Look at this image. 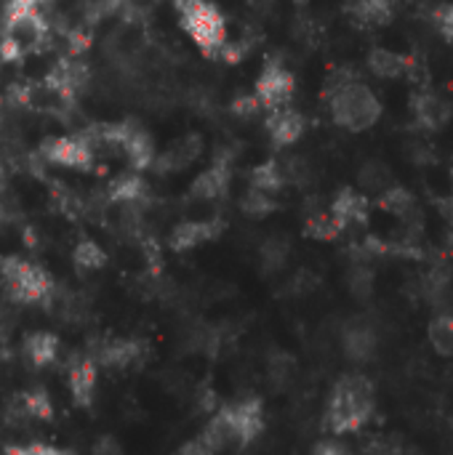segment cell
Returning <instances> with one entry per match:
<instances>
[{
	"label": "cell",
	"instance_id": "6da1fadb",
	"mask_svg": "<svg viewBox=\"0 0 453 455\" xmlns=\"http://www.w3.org/2000/svg\"><path fill=\"white\" fill-rule=\"evenodd\" d=\"M326 101L331 107L334 123L347 131H368L382 117L379 96L352 72H336L328 80Z\"/></svg>",
	"mask_w": 453,
	"mask_h": 455
},
{
	"label": "cell",
	"instance_id": "7a4b0ae2",
	"mask_svg": "<svg viewBox=\"0 0 453 455\" xmlns=\"http://www.w3.org/2000/svg\"><path fill=\"white\" fill-rule=\"evenodd\" d=\"M374 384L366 376H344L328 400V429L334 435H350L366 427L374 413Z\"/></svg>",
	"mask_w": 453,
	"mask_h": 455
},
{
	"label": "cell",
	"instance_id": "3957f363",
	"mask_svg": "<svg viewBox=\"0 0 453 455\" xmlns=\"http://www.w3.org/2000/svg\"><path fill=\"white\" fill-rule=\"evenodd\" d=\"M182 27L208 56H219L227 45V21L216 5L208 0H176Z\"/></svg>",
	"mask_w": 453,
	"mask_h": 455
},
{
	"label": "cell",
	"instance_id": "277c9868",
	"mask_svg": "<svg viewBox=\"0 0 453 455\" xmlns=\"http://www.w3.org/2000/svg\"><path fill=\"white\" fill-rule=\"evenodd\" d=\"M0 283L19 304H43L53 293V280L48 272L16 256L0 259Z\"/></svg>",
	"mask_w": 453,
	"mask_h": 455
},
{
	"label": "cell",
	"instance_id": "5b68a950",
	"mask_svg": "<svg viewBox=\"0 0 453 455\" xmlns=\"http://www.w3.org/2000/svg\"><path fill=\"white\" fill-rule=\"evenodd\" d=\"M214 421L224 429L230 443L248 445L264 429V411H262V403L256 397H246V400H240L235 405L222 408Z\"/></svg>",
	"mask_w": 453,
	"mask_h": 455
},
{
	"label": "cell",
	"instance_id": "8992f818",
	"mask_svg": "<svg viewBox=\"0 0 453 455\" xmlns=\"http://www.w3.org/2000/svg\"><path fill=\"white\" fill-rule=\"evenodd\" d=\"M96 136L109 141V144L123 147L125 157L131 160V165L136 171H144V168H150L155 163L152 139L136 125H128V123H123V125H101V131H96Z\"/></svg>",
	"mask_w": 453,
	"mask_h": 455
},
{
	"label": "cell",
	"instance_id": "52a82bcc",
	"mask_svg": "<svg viewBox=\"0 0 453 455\" xmlns=\"http://www.w3.org/2000/svg\"><path fill=\"white\" fill-rule=\"evenodd\" d=\"M294 96V75L280 61H267L256 80V99L267 109L288 107Z\"/></svg>",
	"mask_w": 453,
	"mask_h": 455
},
{
	"label": "cell",
	"instance_id": "ba28073f",
	"mask_svg": "<svg viewBox=\"0 0 453 455\" xmlns=\"http://www.w3.org/2000/svg\"><path fill=\"white\" fill-rule=\"evenodd\" d=\"M40 155L48 163L64 165V168H91V163H93L91 144L83 141V139H72V136L45 139L43 147H40Z\"/></svg>",
	"mask_w": 453,
	"mask_h": 455
},
{
	"label": "cell",
	"instance_id": "9c48e42d",
	"mask_svg": "<svg viewBox=\"0 0 453 455\" xmlns=\"http://www.w3.org/2000/svg\"><path fill=\"white\" fill-rule=\"evenodd\" d=\"M85 80H88V69L80 61H59L51 69V75L45 77V85L51 93H56V99L75 101V96L80 93Z\"/></svg>",
	"mask_w": 453,
	"mask_h": 455
},
{
	"label": "cell",
	"instance_id": "30bf717a",
	"mask_svg": "<svg viewBox=\"0 0 453 455\" xmlns=\"http://www.w3.org/2000/svg\"><path fill=\"white\" fill-rule=\"evenodd\" d=\"M304 117L291 109V107H278V109H270V117H267V133L272 136V141L278 147H291L296 144L302 136H304Z\"/></svg>",
	"mask_w": 453,
	"mask_h": 455
},
{
	"label": "cell",
	"instance_id": "8fae6325",
	"mask_svg": "<svg viewBox=\"0 0 453 455\" xmlns=\"http://www.w3.org/2000/svg\"><path fill=\"white\" fill-rule=\"evenodd\" d=\"M331 219L339 224V229H347L352 224H363L368 219V200L355 189H342L331 203Z\"/></svg>",
	"mask_w": 453,
	"mask_h": 455
},
{
	"label": "cell",
	"instance_id": "7c38bea8",
	"mask_svg": "<svg viewBox=\"0 0 453 455\" xmlns=\"http://www.w3.org/2000/svg\"><path fill=\"white\" fill-rule=\"evenodd\" d=\"M219 232H222V221H184L171 232V248L184 253L219 237Z\"/></svg>",
	"mask_w": 453,
	"mask_h": 455
},
{
	"label": "cell",
	"instance_id": "4fadbf2b",
	"mask_svg": "<svg viewBox=\"0 0 453 455\" xmlns=\"http://www.w3.org/2000/svg\"><path fill=\"white\" fill-rule=\"evenodd\" d=\"M144 355V344L133 341V339H112L99 349V363L104 368H115V371H125L131 365H136Z\"/></svg>",
	"mask_w": 453,
	"mask_h": 455
},
{
	"label": "cell",
	"instance_id": "5bb4252c",
	"mask_svg": "<svg viewBox=\"0 0 453 455\" xmlns=\"http://www.w3.org/2000/svg\"><path fill=\"white\" fill-rule=\"evenodd\" d=\"M347 16L360 27H382L392 19V0H347Z\"/></svg>",
	"mask_w": 453,
	"mask_h": 455
},
{
	"label": "cell",
	"instance_id": "9a60e30c",
	"mask_svg": "<svg viewBox=\"0 0 453 455\" xmlns=\"http://www.w3.org/2000/svg\"><path fill=\"white\" fill-rule=\"evenodd\" d=\"M414 117L422 128L427 131H438L441 125H446V120L451 117V107L438 96V93H419L414 99Z\"/></svg>",
	"mask_w": 453,
	"mask_h": 455
},
{
	"label": "cell",
	"instance_id": "2e32d148",
	"mask_svg": "<svg viewBox=\"0 0 453 455\" xmlns=\"http://www.w3.org/2000/svg\"><path fill=\"white\" fill-rule=\"evenodd\" d=\"M198 155H200V139H198V136H187V139L171 144V147L163 152V157L155 160V165H158L160 173H174V171L187 168Z\"/></svg>",
	"mask_w": 453,
	"mask_h": 455
},
{
	"label": "cell",
	"instance_id": "e0dca14e",
	"mask_svg": "<svg viewBox=\"0 0 453 455\" xmlns=\"http://www.w3.org/2000/svg\"><path fill=\"white\" fill-rule=\"evenodd\" d=\"M69 392L77 405H91L96 392V365L91 360H77L69 368Z\"/></svg>",
	"mask_w": 453,
	"mask_h": 455
},
{
	"label": "cell",
	"instance_id": "ac0fdd59",
	"mask_svg": "<svg viewBox=\"0 0 453 455\" xmlns=\"http://www.w3.org/2000/svg\"><path fill=\"white\" fill-rule=\"evenodd\" d=\"M227 187H230V165L216 163L192 181V195L203 197V200H214V197H222L227 192Z\"/></svg>",
	"mask_w": 453,
	"mask_h": 455
},
{
	"label": "cell",
	"instance_id": "d6986e66",
	"mask_svg": "<svg viewBox=\"0 0 453 455\" xmlns=\"http://www.w3.org/2000/svg\"><path fill=\"white\" fill-rule=\"evenodd\" d=\"M224 445H230V437L216 421H211L195 440L184 443L174 455H216L219 451H224Z\"/></svg>",
	"mask_w": 453,
	"mask_h": 455
},
{
	"label": "cell",
	"instance_id": "ffe728a7",
	"mask_svg": "<svg viewBox=\"0 0 453 455\" xmlns=\"http://www.w3.org/2000/svg\"><path fill=\"white\" fill-rule=\"evenodd\" d=\"M368 67H371V72H374L376 77H390V80H392V77L406 75L409 67H411V61H409L406 56L395 53V51L376 48V51H371V56H368Z\"/></svg>",
	"mask_w": 453,
	"mask_h": 455
},
{
	"label": "cell",
	"instance_id": "44dd1931",
	"mask_svg": "<svg viewBox=\"0 0 453 455\" xmlns=\"http://www.w3.org/2000/svg\"><path fill=\"white\" fill-rule=\"evenodd\" d=\"M56 352H59V339L53 333H32L24 341V355L37 368L51 365L56 360Z\"/></svg>",
	"mask_w": 453,
	"mask_h": 455
},
{
	"label": "cell",
	"instance_id": "7402d4cb",
	"mask_svg": "<svg viewBox=\"0 0 453 455\" xmlns=\"http://www.w3.org/2000/svg\"><path fill=\"white\" fill-rule=\"evenodd\" d=\"M144 192H147V187H144L142 176H136V173H125L109 184V197L115 203H136L144 197Z\"/></svg>",
	"mask_w": 453,
	"mask_h": 455
},
{
	"label": "cell",
	"instance_id": "603a6c76",
	"mask_svg": "<svg viewBox=\"0 0 453 455\" xmlns=\"http://www.w3.org/2000/svg\"><path fill=\"white\" fill-rule=\"evenodd\" d=\"M251 187H254V189H262V192H270V195L280 192V187H283V171H280V165L270 160V163L254 168V173H251Z\"/></svg>",
	"mask_w": 453,
	"mask_h": 455
},
{
	"label": "cell",
	"instance_id": "cb8c5ba5",
	"mask_svg": "<svg viewBox=\"0 0 453 455\" xmlns=\"http://www.w3.org/2000/svg\"><path fill=\"white\" fill-rule=\"evenodd\" d=\"M72 259H75V264H77L80 269H88V272L101 269V267L107 264V253H104L93 240H80V243L75 245V251H72Z\"/></svg>",
	"mask_w": 453,
	"mask_h": 455
},
{
	"label": "cell",
	"instance_id": "d4e9b609",
	"mask_svg": "<svg viewBox=\"0 0 453 455\" xmlns=\"http://www.w3.org/2000/svg\"><path fill=\"white\" fill-rule=\"evenodd\" d=\"M430 344L435 347L438 355L453 357V317H438L430 325Z\"/></svg>",
	"mask_w": 453,
	"mask_h": 455
},
{
	"label": "cell",
	"instance_id": "484cf974",
	"mask_svg": "<svg viewBox=\"0 0 453 455\" xmlns=\"http://www.w3.org/2000/svg\"><path fill=\"white\" fill-rule=\"evenodd\" d=\"M21 411H24V416H29V419H40V421H48V419H51V413H53L51 400H48V395H45L43 389L27 392V395L21 397Z\"/></svg>",
	"mask_w": 453,
	"mask_h": 455
},
{
	"label": "cell",
	"instance_id": "4316f807",
	"mask_svg": "<svg viewBox=\"0 0 453 455\" xmlns=\"http://www.w3.org/2000/svg\"><path fill=\"white\" fill-rule=\"evenodd\" d=\"M37 3L40 0H8L5 3V29H16L21 21H27L29 16L37 13Z\"/></svg>",
	"mask_w": 453,
	"mask_h": 455
},
{
	"label": "cell",
	"instance_id": "83f0119b",
	"mask_svg": "<svg viewBox=\"0 0 453 455\" xmlns=\"http://www.w3.org/2000/svg\"><path fill=\"white\" fill-rule=\"evenodd\" d=\"M243 211H246L248 216H267L270 211H275V195L251 187L248 195L243 197Z\"/></svg>",
	"mask_w": 453,
	"mask_h": 455
},
{
	"label": "cell",
	"instance_id": "f1b7e54d",
	"mask_svg": "<svg viewBox=\"0 0 453 455\" xmlns=\"http://www.w3.org/2000/svg\"><path fill=\"white\" fill-rule=\"evenodd\" d=\"M339 224L331 219V213H318L307 221V235L315 240H334L339 235Z\"/></svg>",
	"mask_w": 453,
	"mask_h": 455
},
{
	"label": "cell",
	"instance_id": "f546056e",
	"mask_svg": "<svg viewBox=\"0 0 453 455\" xmlns=\"http://www.w3.org/2000/svg\"><path fill=\"white\" fill-rule=\"evenodd\" d=\"M433 24L446 40H453V3H441L433 11Z\"/></svg>",
	"mask_w": 453,
	"mask_h": 455
},
{
	"label": "cell",
	"instance_id": "4dcf8cb0",
	"mask_svg": "<svg viewBox=\"0 0 453 455\" xmlns=\"http://www.w3.org/2000/svg\"><path fill=\"white\" fill-rule=\"evenodd\" d=\"M21 53H24V43L13 32H5L0 40V59L3 61H19Z\"/></svg>",
	"mask_w": 453,
	"mask_h": 455
},
{
	"label": "cell",
	"instance_id": "1f68e13d",
	"mask_svg": "<svg viewBox=\"0 0 453 455\" xmlns=\"http://www.w3.org/2000/svg\"><path fill=\"white\" fill-rule=\"evenodd\" d=\"M409 205H411V195L403 192V189H392V192H387V195L382 197V208H387V211H392V213H406Z\"/></svg>",
	"mask_w": 453,
	"mask_h": 455
},
{
	"label": "cell",
	"instance_id": "d6a6232c",
	"mask_svg": "<svg viewBox=\"0 0 453 455\" xmlns=\"http://www.w3.org/2000/svg\"><path fill=\"white\" fill-rule=\"evenodd\" d=\"M8 455H69L51 445H24V448H11Z\"/></svg>",
	"mask_w": 453,
	"mask_h": 455
},
{
	"label": "cell",
	"instance_id": "836d02e7",
	"mask_svg": "<svg viewBox=\"0 0 453 455\" xmlns=\"http://www.w3.org/2000/svg\"><path fill=\"white\" fill-rule=\"evenodd\" d=\"M88 45H91V35H88V32H83V29L69 32V51H72V53H83Z\"/></svg>",
	"mask_w": 453,
	"mask_h": 455
},
{
	"label": "cell",
	"instance_id": "e575fe53",
	"mask_svg": "<svg viewBox=\"0 0 453 455\" xmlns=\"http://www.w3.org/2000/svg\"><path fill=\"white\" fill-rule=\"evenodd\" d=\"M91 455H123V448L112 440V437H104L93 445Z\"/></svg>",
	"mask_w": 453,
	"mask_h": 455
},
{
	"label": "cell",
	"instance_id": "d590c367",
	"mask_svg": "<svg viewBox=\"0 0 453 455\" xmlns=\"http://www.w3.org/2000/svg\"><path fill=\"white\" fill-rule=\"evenodd\" d=\"M318 455H350L342 445H336V443H323L320 448H318Z\"/></svg>",
	"mask_w": 453,
	"mask_h": 455
},
{
	"label": "cell",
	"instance_id": "8d00e7d4",
	"mask_svg": "<svg viewBox=\"0 0 453 455\" xmlns=\"http://www.w3.org/2000/svg\"><path fill=\"white\" fill-rule=\"evenodd\" d=\"M120 3H123V0H107V8H109V11H112V8H117V5H120Z\"/></svg>",
	"mask_w": 453,
	"mask_h": 455
},
{
	"label": "cell",
	"instance_id": "74e56055",
	"mask_svg": "<svg viewBox=\"0 0 453 455\" xmlns=\"http://www.w3.org/2000/svg\"><path fill=\"white\" fill-rule=\"evenodd\" d=\"M0 187H3V171H0Z\"/></svg>",
	"mask_w": 453,
	"mask_h": 455
},
{
	"label": "cell",
	"instance_id": "f35d334b",
	"mask_svg": "<svg viewBox=\"0 0 453 455\" xmlns=\"http://www.w3.org/2000/svg\"><path fill=\"white\" fill-rule=\"evenodd\" d=\"M40 3H51V0H40Z\"/></svg>",
	"mask_w": 453,
	"mask_h": 455
},
{
	"label": "cell",
	"instance_id": "ab89813d",
	"mask_svg": "<svg viewBox=\"0 0 453 455\" xmlns=\"http://www.w3.org/2000/svg\"><path fill=\"white\" fill-rule=\"evenodd\" d=\"M0 221H3V211H0Z\"/></svg>",
	"mask_w": 453,
	"mask_h": 455
}]
</instances>
